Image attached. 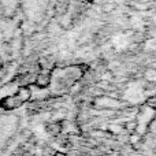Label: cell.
<instances>
[{
  "label": "cell",
  "mask_w": 156,
  "mask_h": 156,
  "mask_svg": "<svg viewBox=\"0 0 156 156\" xmlns=\"http://www.w3.org/2000/svg\"><path fill=\"white\" fill-rule=\"evenodd\" d=\"M51 82V74L48 71H44V73H40L36 78V85L40 86V88H45V86L49 85Z\"/></svg>",
  "instance_id": "obj_1"
},
{
  "label": "cell",
  "mask_w": 156,
  "mask_h": 156,
  "mask_svg": "<svg viewBox=\"0 0 156 156\" xmlns=\"http://www.w3.org/2000/svg\"><path fill=\"white\" fill-rule=\"evenodd\" d=\"M114 8H115V5L114 4H104L103 5V10H104L105 12H110V11H112Z\"/></svg>",
  "instance_id": "obj_2"
},
{
  "label": "cell",
  "mask_w": 156,
  "mask_h": 156,
  "mask_svg": "<svg viewBox=\"0 0 156 156\" xmlns=\"http://www.w3.org/2000/svg\"><path fill=\"white\" fill-rule=\"evenodd\" d=\"M148 105H151V107H155L156 108V96L151 97V99L148 100Z\"/></svg>",
  "instance_id": "obj_3"
}]
</instances>
